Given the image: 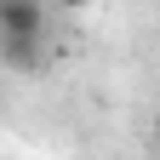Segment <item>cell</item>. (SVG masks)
<instances>
[{
    "label": "cell",
    "mask_w": 160,
    "mask_h": 160,
    "mask_svg": "<svg viewBox=\"0 0 160 160\" xmlns=\"http://www.w3.org/2000/svg\"><path fill=\"white\" fill-rule=\"evenodd\" d=\"M0 34H6V52L17 63L34 57L40 34H46V6L40 0H0Z\"/></svg>",
    "instance_id": "obj_1"
}]
</instances>
